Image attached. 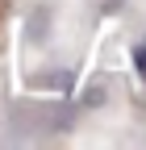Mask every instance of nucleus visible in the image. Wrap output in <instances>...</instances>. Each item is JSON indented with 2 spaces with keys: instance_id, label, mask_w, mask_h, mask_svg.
<instances>
[{
  "instance_id": "f257e3e1",
  "label": "nucleus",
  "mask_w": 146,
  "mask_h": 150,
  "mask_svg": "<svg viewBox=\"0 0 146 150\" xmlns=\"http://www.w3.org/2000/svg\"><path fill=\"white\" fill-rule=\"evenodd\" d=\"M134 63H138V75H142V79H146V42L134 50Z\"/></svg>"
}]
</instances>
